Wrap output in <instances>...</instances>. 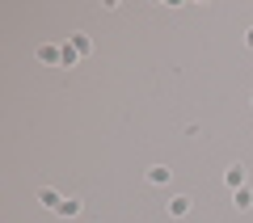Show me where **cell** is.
<instances>
[{
	"label": "cell",
	"instance_id": "30bf717a",
	"mask_svg": "<svg viewBox=\"0 0 253 223\" xmlns=\"http://www.w3.org/2000/svg\"><path fill=\"white\" fill-rule=\"evenodd\" d=\"M245 46H253V26H249V30H245Z\"/></svg>",
	"mask_w": 253,
	"mask_h": 223
},
{
	"label": "cell",
	"instance_id": "ba28073f",
	"mask_svg": "<svg viewBox=\"0 0 253 223\" xmlns=\"http://www.w3.org/2000/svg\"><path fill=\"white\" fill-rule=\"evenodd\" d=\"M68 42L76 46V55H89V51H93V38H89V34H68Z\"/></svg>",
	"mask_w": 253,
	"mask_h": 223
},
{
	"label": "cell",
	"instance_id": "8fae6325",
	"mask_svg": "<svg viewBox=\"0 0 253 223\" xmlns=\"http://www.w3.org/2000/svg\"><path fill=\"white\" fill-rule=\"evenodd\" d=\"M249 106H253V97H249Z\"/></svg>",
	"mask_w": 253,
	"mask_h": 223
},
{
	"label": "cell",
	"instance_id": "6da1fadb",
	"mask_svg": "<svg viewBox=\"0 0 253 223\" xmlns=\"http://www.w3.org/2000/svg\"><path fill=\"white\" fill-rule=\"evenodd\" d=\"M165 206H169V215H173V219H186V215H190V206H194V198H186V194H173Z\"/></svg>",
	"mask_w": 253,
	"mask_h": 223
},
{
	"label": "cell",
	"instance_id": "277c9868",
	"mask_svg": "<svg viewBox=\"0 0 253 223\" xmlns=\"http://www.w3.org/2000/svg\"><path fill=\"white\" fill-rule=\"evenodd\" d=\"M232 202H236V211H253V189H249V186L232 189Z\"/></svg>",
	"mask_w": 253,
	"mask_h": 223
},
{
	"label": "cell",
	"instance_id": "8992f818",
	"mask_svg": "<svg viewBox=\"0 0 253 223\" xmlns=\"http://www.w3.org/2000/svg\"><path fill=\"white\" fill-rule=\"evenodd\" d=\"M169 177H173V169H165V164H152L148 169V181L152 186H169Z\"/></svg>",
	"mask_w": 253,
	"mask_h": 223
},
{
	"label": "cell",
	"instance_id": "9c48e42d",
	"mask_svg": "<svg viewBox=\"0 0 253 223\" xmlns=\"http://www.w3.org/2000/svg\"><path fill=\"white\" fill-rule=\"evenodd\" d=\"M76 63H81L76 46H72V42H63V59H59V68H76Z\"/></svg>",
	"mask_w": 253,
	"mask_h": 223
},
{
	"label": "cell",
	"instance_id": "52a82bcc",
	"mask_svg": "<svg viewBox=\"0 0 253 223\" xmlns=\"http://www.w3.org/2000/svg\"><path fill=\"white\" fill-rule=\"evenodd\" d=\"M38 202H42V206H51V211H55V206L63 202V194H59V189H51V186H42V189H38Z\"/></svg>",
	"mask_w": 253,
	"mask_h": 223
},
{
	"label": "cell",
	"instance_id": "3957f363",
	"mask_svg": "<svg viewBox=\"0 0 253 223\" xmlns=\"http://www.w3.org/2000/svg\"><path fill=\"white\" fill-rule=\"evenodd\" d=\"M224 186H228V189H241V186H249V181H245V169H241V164L224 169Z\"/></svg>",
	"mask_w": 253,
	"mask_h": 223
},
{
	"label": "cell",
	"instance_id": "7a4b0ae2",
	"mask_svg": "<svg viewBox=\"0 0 253 223\" xmlns=\"http://www.w3.org/2000/svg\"><path fill=\"white\" fill-rule=\"evenodd\" d=\"M81 211H84V206H81V198H63V202L55 206V215H59V219H76Z\"/></svg>",
	"mask_w": 253,
	"mask_h": 223
},
{
	"label": "cell",
	"instance_id": "5b68a950",
	"mask_svg": "<svg viewBox=\"0 0 253 223\" xmlns=\"http://www.w3.org/2000/svg\"><path fill=\"white\" fill-rule=\"evenodd\" d=\"M38 59H42V63H59V59H63V46L42 42V46H38Z\"/></svg>",
	"mask_w": 253,
	"mask_h": 223
}]
</instances>
